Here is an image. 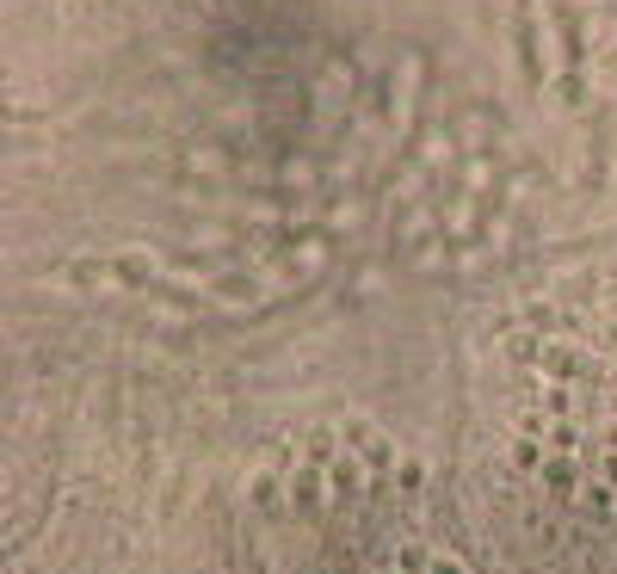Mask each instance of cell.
<instances>
[{
    "instance_id": "obj_1",
    "label": "cell",
    "mask_w": 617,
    "mask_h": 574,
    "mask_svg": "<svg viewBox=\"0 0 617 574\" xmlns=\"http://www.w3.org/2000/svg\"><path fill=\"white\" fill-rule=\"evenodd\" d=\"M285 494H290V513H321V501H328V470H321V463H302L285 482Z\"/></svg>"
},
{
    "instance_id": "obj_2",
    "label": "cell",
    "mask_w": 617,
    "mask_h": 574,
    "mask_svg": "<svg viewBox=\"0 0 617 574\" xmlns=\"http://www.w3.org/2000/svg\"><path fill=\"white\" fill-rule=\"evenodd\" d=\"M537 475H544V489L556 494V501H575V494H580V463H575V451H549Z\"/></svg>"
},
{
    "instance_id": "obj_3",
    "label": "cell",
    "mask_w": 617,
    "mask_h": 574,
    "mask_svg": "<svg viewBox=\"0 0 617 574\" xmlns=\"http://www.w3.org/2000/svg\"><path fill=\"white\" fill-rule=\"evenodd\" d=\"M328 489H333V494H359V489H364V463H359V451H346V458H333V463H328Z\"/></svg>"
},
{
    "instance_id": "obj_4",
    "label": "cell",
    "mask_w": 617,
    "mask_h": 574,
    "mask_svg": "<svg viewBox=\"0 0 617 574\" xmlns=\"http://www.w3.org/2000/svg\"><path fill=\"white\" fill-rule=\"evenodd\" d=\"M247 494H254V506H266V513H272V506H290V494H285V482H278V475H254V482H247Z\"/></svg>"
},
{
    "instance_id": "obj_5",
    "label": "cell",
    "mask_w": 617,
    "mask_h": 574,
    "mask_svg": "<svg viewBox=\"0 0 617 574\" xmlns=\"http://www.w3.org/2000/svg\"><path fill=\"white\" fill-rule=\"evenodd\" d=\"M395 489H402V494H420V489H426V463H420V458H402V463H395Z\"/></svg>"
},
{
    "instance_id": "obj_6",
    "label": "cell",
    "mask_w": 617,
    "mask_h": 574,
    "mask_svg": "<svg viewBox=\"0 0 617 574\" xmlns=\"http://www.w3.org/2000/svg\"><path fill=\"white\" fill-rule=\"evenodd\" d=\"M395 568H402V574H426L432 568V550L426 544H402V550H395Z\"/></svg>"
},
{
    "instance_id": "obj_7",
    "label": "cell",
    "mask_w": 617,
    "mask_h": 574,
    "mask_svg": "<svg viewBox=\"0 0 617 574\" xmlns=\"http://www.w3.org/2000/svg\"><path fill=\"white\" fill-rule=\"evenodd\" d=\"M364 463H371V470H395L402 458H395V445H389V439H377V432H371V439H364Z\"/></svg>"
},
{
    "instance_id": "obj_8",
    "label": "cell",
    "mask_w": 617,
    "mask_h": 574,
    "mask_svg": "<svg viewBox=\"0 0 617 574\" xmlns=\"http://www.w3.org/2000/svg\"><path fill=\"white\" fill-rule=\"evenodd\" d=\"M309 463H321V470L333 463V432H316V439H309Z\"/></svg>"
},
{
    "instance_id": "obj_9",
    "label": "cell",
    "mask_w": 617,
    "mask_h": 574,
    "mask_svg": "<svg viewBox=\"0 0 617 574\" xmlns=\"http://www.w3.org/2000/svg\"><path fill=\"white\" fill-rule=\"evenodd\" d=\"M513 458H518V470H544V458H549V451H537V445H518Z\"/></svg>"
},
{
    "instance_id": "obj_10",
    "label": "cell",
    "mask_w": 617,
    "mask_h": 574,
    "mask_svg": "<svg viewBox=\"0 0 617 574\" xmlns=\"http://www.w3.org/2000/svg\"><path fill=\"white\" fill-rule=\"evenodd\" d=\"M426 574H463V562H451V556H432V568Z\"/></svg>"
},
{
    "instance_id": "obj_11",
    "label": "cell",
    "mask_w": 617,
    "mask_h": 574,
    "mask_svg": "<svg viewBox=\"0 0 617 574\" xmlns=\"http://www.w3.org/2000/svg\"><path fill=\"white\" fill-rule=\"evenodd\" d=\"M599 475H605V489H617V451H611V458L599 463Z\"/></svg>"
},
{
    "instance_id": "obj_12",
    "label": "cell",
    "mask_w": 617,
    "mask_h": 574,
    "mask_svg": "<svg viewBox=\"0 0 617 574\" xmlns=\"http://www.w3.org/2000/svg\"><path fill=\"white\" fill-rule=\"evenodd\" d=\"M377 574H402V568H395V562H389V568H377Z\"/></svg>"
}]
</instances>
